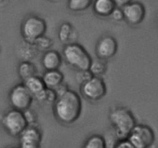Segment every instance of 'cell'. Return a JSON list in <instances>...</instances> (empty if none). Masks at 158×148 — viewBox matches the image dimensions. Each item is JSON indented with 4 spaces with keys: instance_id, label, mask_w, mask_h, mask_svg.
<instances>
[{
    "instance_id": "6da1fadb",
    "label": "cell",
    "mask_w": 158,
    "mask_h": 148,
    "mask_svg": "<svg viewBox=\"0 0 158 148\" xmlns=\"http://www.w3.org/2000/svg\"><path fill=\"white\" fill-rule=\"evenodd\" d=\"M82 100L76 92L69 90L59 96L53 104V112L57 120L64 125H71L80 117Z\"/></svg>"
},
{
    "instance_id": "7a4b0ae2",
    "label": "cell",
    "mask_w": 158,
    "mask_h": 148,
    "mask_svg": "<svg viewBox=\"0 0 158 148\" xmlns=\"http://www.w3.org/2000/svg\"><path fill=\"white\" fill-rule=\"evenodd\" d=\"M112 128L115 130L119 139H127L133 129L137 125L135 117L131 110L123 106L113 109L109 115Z\"/></svg>"
},
{
    "instance_id": "3957f363",
    "label": "cell",
    "mask_w": 158,
    "mask_h": 148,
    "mask_svg": "<svg viewBox=\"0 0 158 148\" xmlns=\"http://www.w3.org/2000/svg\"><path fill=\"white\" fill-rule=\"evenodd\" d=\"M63 57L70 65L77 71H87L89 70L92 58L86 50L77 43L66 44L63 48Z\"/></svg>"
},
{
    "instance_id": "277c9868",
    "label": "cell",
    "mask_w": 158,
    "mask_h": 148,
    "mask_svg": "<svg viewBox=\"0 0 158 148\" xmlns=\"http://www.w3.org/2000/svg\"><path fill=\"white\" fill-rule=\"evenodd\" d=\"M2 123L6 131L12 137H19L29 126L24 113L15 109H12L5 113Z\"/></svg>"
},
{
    "instance_id": "5b68a950",
    "label": "cell",
    "mask_w": 158,
    "mask_h": 148,
    "mask_svg": "<svg viewBox=\"0 0 158 148\" xmlns=\"http://www.w3.org/2000/svg\"><path fill=\"white\" fill-rule=\"evenodd\" d=\"M46 31V22L36 16H29L22 24V35L25 41L29 43H34L37 39L45 36Z\"/></svg>"
},
{
    "instance_id": "8992f818",
    "label": "cell",
    "mask_w": 158,
    "mask_h": 148,
    "mask_svg": "<svg viewBox=\"0 0 158 148\" xmlns=\"http://www.w3.org/2000/svg\"><path fill=\"white\" fill-rule=\"evenodd\" d=\"M127 139L136 148H151L155 141V133L149 126L137 124Z\"/></svg>"
},
{
    "instance_id": "52a82bcc",
    "label": "cell",
    "mask_w": 158,
    "mask_h": 148,
    "mask_svg": "<svg viewBox=\"0 0 158 148\" xmlns=\"http://www.w3.org/2000/svg\"><path fill=\"white\" fill-rule=\"evenodd\" d=\"M9 102L13 109L24 112L30 108L34 97L24 83L18 84L9 92Z\"/></svg>"
},
{
    "instance_id": "ba28073f",
    "label": "cell",
    "mask_w": 158,
    "mask_h": 148,
    "mask_svg": "<svg viewBox=\"0 0 158 148\" xmlns=\"http://www.w3.org/2000/svg\"><path fill=\"white\" fill-rule=\"evenodd\" d=\"M80 92L83 97L90 102H97L106 94V85L100 77L94 76L81 85Z\"/></svg>"
},
{
    "instance_id": "9c48e42d",
    "label": "cell",
    "mask_w": 158,
    "mask_h": 148,
    "mask_svg": "<svg viewBox=\"0 0 158 148\" xmlns=\"http://www.w3.org/2000/svg\"><path fill=\"white\" fill-rule=\"evenodd\" d=\"M19 137V148H41L43 136L36 124L28 126Z\"/></svg>"
},
{
    "instance_id": "30bf717a",
    "label": "cell",
    "mask_w": 158,
    "mask_h": 148,
    "mask_svg": "<svg viewBox=\"0 0 158 148\" xmlns=\"http://www.w3.org/2000/svg\"><path fill=\"white\" fill-rule=\"evenodd\" d=\"M118 50V43L114 37L105 35L98 40L96 46V54L98 58L107 60L114 57Z\"/></svg>"
},
{
    "instance_id": "8fae6325",
    "label": "cell",
    "mask_w": 158,
    "mask_h": 148,
    "mask_svg": "<svg viewBox=\"0 0 158 148\" xmlns=\"http://www.w3.org/2000/svg\"><path fill=\"white\" fill-rule=\"evenodd\" d=\"M124 20L133 26L139 25L145 16V8L142 3L134 2L123 7Z\"/></svg>"
},
{
    "instance_id": "7c38bea8",
    "label": "cell",
    "mask_w": 158,
    "mask_h": 148,
    "mask_svg": "<svg viewBox=\"0 0 158 148\" xmlns=\"http://www.w3.org/2000/svg\"><path fill=\"white\" fill-rule=\"evenodd\" d=\"M42 65L46 71L58 70L62 65V57L56 51L49 50L46 51L42 57Z\"/></svg>"
},
{
    "instance_id": "4fadbf2b",
    "label": "cell",
    "mask_w": 158,
    "mask_h": 148,
    "mask_svg": "<svg viewBox=\"0 0 158 148\" xmlns=\"http://www.w3.org/2000/svg\"><path fill=\"white\" fill-rule=\"evenodd\" d=\"M117 7L114 0H95L94 2V11L100 16H109Z\"/></svg>"
},
{
    "instance_id": "5bb4252c",
    "label": "cell",
    "mask_w": 158,
    "mask_h": 148,
    "mask_svg": "<svg viewBox=\"0 0 158 148\" xmlns=\"http://www.w3.org/2000/svg\"><path fill=\"white\" fill-rule=\"evenodd\" d=\"M42 78L46 88L54 90L63 82V74L59 70L46 71Z\"/></svg>"
},
{
    "instance_id": "9a60e30c",
    "label": "cell",
    "mask_w": 158,
    "mask_h": 148,
    "mask_svg": "<svg viewBox=\"0 0 158 148\" xmlns=\"http://www.w3.org/2000/svg\"><path fill=\"white\" fill-rule=\"evenodd\" d=\"M24 84L29 90V92L32 93L34 98H36L37 96L41 95L46 89L43 78L38 77L37 75L33 76V77L24 81Z\"/></svg>"
},
{
    "instance_id": "2e32d148",
    "label": "cell",
    "mask_w": 158,
    "mask_h": 148,
    "mask_svg": "<svg viewBox=\"0 0 158 148\" xmlns=\"http://www.w3.org/2000/svg\"><path fill=\"white\" fill-rule=\"evenodd\" d=\"M18 73L19 77L23 81H26L36 75L37 68L35 65L29 61H23L19 65Z\"/></svg>"
},
{
    "instance_id": "e0dca14e",
    "label": "cell",
    "mask_w": 158,
    "mask_h": 148,
    "mask_svg": "<svg viewBox=\"0 0 158 148\" xmlns=\"http://www.w3.org/2000/svg\"><path fill=\"white\" fill-rule=\"evenodd\" d=\"M74 34V30L70 23H64L60 26L59 29L58 37L61 42L64 43H71L70 40L73 38V35Z\"/></svg>"
},
{
    "instance_id": "ac0fdd59",
    "label": "cell",
    "mask_w": 158,
    "mask_h": 148,
    "mask_svg": "<svg viewBox=\"0 0 158 148\" xmlns=\"http://www.w3.org/2000/svg\"><path fill=\"white\" fill-rule=\"evenodd\" d=\"M107 70V63L106 60H103L100 58L94 59L92 61L90 67H89V71L92 73L94 76H100L103 75L106 73Z\"/></svg>"
},
{
    "instance_id": "d6986e66",
    "label": "cell",
    "mask_w": 158,
    "mask_h": 148,
    "mask_svg": "<svg viewBox=\"0 0 158 148\" xmlns=\"http://www.w3.org/2000/svg\"><path fill=\"white\" fill-rule=\"evenodd\" d=\"M82 148H107L104 137L94 134L89 137L83 144Z\"/></svg>"
},
{
    "instance_id": "ffe728a7",
    "label": "cell",
    "mask_w": 158,
    "mask_h": 148,
    "mask_svg": "<svg viewBox=\"0 0 158 148\" xmlns=\"http://www.w3.org/2000/svg\"><path fill=\"white\" fill-rule=\"evenodd\" d=\"M93 0H69L68 8L73 12H81L88 9Z\"/></svg>"
},
{
    "instance_id": "44dd1931",
    "label": "cell",
    "mask_w": 158,
    "mask_h": 148,
    "mask_svg": "<svg viewBox=\"0 0 158 148\" xmlns=\"http://www.w3.org/2000/svg\"><path fill=\"white\" fill-rule=\"evenodd\" d=\"M35 46V47L37 48L38 51H49V48L52 47V41L50 38L46 37V36H43V37H40L39 39H37L33 43Z\"/></svg>"
},
{
    "instance_id": "7402d4cb",
    "label": "cell",
    "mask_w": 158,
    "mask_h": 148,
    "mask_svg": "<svg viewBox=\"0 0 158 148\" xmlns=\"http://www.w3.org/2000/svg\"><path fill=\"white\" fill-rule=\"evenodd\" d=\"M93 77L94 75L90 72V71L87 70V71H77L75 78L77 83L80 84V85H83Z\"/></svg>"
},
{
    "instance_id": "603a6c76",
    "label": "cell",
    "mask_w": 158,
    "mask_h": 148,
    "mask_svg": "<svg viewBox=\"0 0 158 148\" xmlns=\"http://www.w3.org/2000/svg\"><path fill=\"white\" fill-rule=\"evenodd\" d=\"M25 117H26V121L28 123V125H34V124H36L37 122V114L35 113V112L34 110H31L30 108L28 109V110H25L24 112Z\"/></svg>"
},
{
    "instance_id": "cb8c5ba5",
    "label": "cell",
    "mask_w": 158,
    "mask_h": 148,
    "mask_svg": "<svg viewBox=\"0 0 158 148\" xmlns=\"http://www.w3.org/2000/svg\"><path fill=\"white\" fill-rule=\"evenodd\" d=\"M57 95L55 90L46 88V94H45L44 102L47 104H54L57 99Z\"/></svg>"
},
{
    "instance_id": "d4e9b609",
    "label": "cell",
    "mask_w": 158,
    "mask_h": 148,
    "mask_svg": "<svg viewBox=\"0 0 158 148\" xmlns=\"http://www.w3.org/2000/svg\"><path fill=\"white\" fill-rule=\"evenodd\" d=\"M110 16L112 17L113 20H116V21H120V20L124 19V15H123V9H120L119 7H116L113 12L111 13Z\"/></svg>"
},
{
    "instance_id": "484cf974",
    "label": "cell",
    "mask_w": 158,
    "mask_h": 148,
    "mask_svg": "<svg viewBox=\"0 0 158 148\" xmlns=\"http://www.w3.org/2000/svg\"><path fill=\"white\" fill-rule=\"evenodd\" d=\"M114 148H136L128 139L121 140L117 144Z\"/></svg>"
},
{
    "instance_id": "4316f807",
    "label": "cell",
    "mask_w": 158,
    "mask_h": 148,
    "mask_svg": "<svg viewBox=\"0 0 158 148\" xmlns=\"http://www.w3.org/2000/svg\"><path fill=\"white\" fill-rule=\"evenodd\" d=\"M54 90H55L56 93L57 97H59V96H63V95H64L65 93H66V92L69 91V88H68V85H66V83H64V82H63V83L60 84V85Z\"/></svg>"
},
{
    "instance_id": "83f0119b",
    "label": "cell",
    "mask_w": 158,
    "mask_h": 148,
    "mask_svg": "<svg viewBox=\"0 0 158 148\" xmlns=\"http://www.w3.org/2000/svg\"><path fill=\"white\" fill-rule=\"evenodd\" d=\"M117 7H124L127 5L132 2V0H114Z\"/></svg>"
},
{
    "instance_id": "f1b7e54d",
    "label": "cell",
    "mask_w": 158,
    "mask_h": 148,
    "mask_svg": "<svg viewBox=\"0 0 158 148\" xmlns=\"http://www.w3.org/2000/svg\"><path fill=\"white\" fill-rule=\"evenodd\" d=\"M3 1H4V0H0V2H2Z\"/></svg>"
},
{
    "instance_id": "f546056e",
    "label": "cell",
    "mask_w": 158,
    "mask_h": 148,
    "mask_svg": "<svg viewBox=\"0 0 158 148\" xmlns=\"http://www.w3.org/2000/svg\"><path fill=\"white\" fill-rule=\"evenodd\" d=\"M9 148H19V147H9Z\"/></svg>"
}]
</instances>
